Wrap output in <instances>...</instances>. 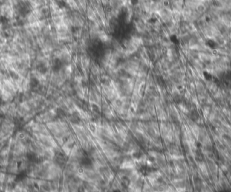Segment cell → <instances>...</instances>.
<instances>
[{
    "mask_svg": "<svg viewBox=\"0 0 231 192\" xmlns=\"http://www.w3.org/2000/svg\"><path fill=\"white\" fill-rule=\"evenodd\" d=\"M195 10L199 14H201V16H205L206 14L207 7L205 6V4H204L203 3H199L197 6Z\"/></svg>",
    "mask_w": 231,
    "mask_h": 192,
    "instance_id": "6da1fadb",
    "label": "cell"
}]
</instances>
